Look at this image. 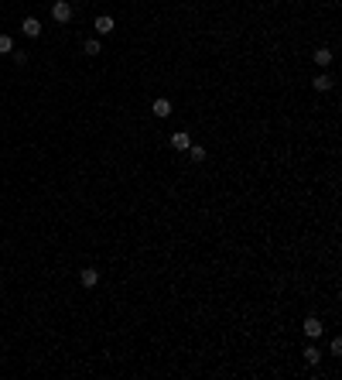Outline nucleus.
Segmentation results:
<instances>
[{
    "mask_svg": "<svg viewBox=\"0 0 342 380\" xmlns=\"http://www.w3.org/2000/svg\"><path fill=\"white\" fill-rule=\"evenodd\" d=\"M93 28L100 31V34H110V31H113V17H110V14H100V17H96V24H93Z\"/></svg>",
    "mask_w": 342,
    "mask_h": 380,
    "instance_id": "nucleus-5",
    "label": "nucleus"
},
{
    "mask_svg": "<svg viewBox=\"0 0 342 380\" xmlns=\"http://www.w3.org/2000/svg\"><path fill=\"white\" fill-rule=\"evenodd\" d=\"M52 17L65 24V21L72 17V4H69V0H55V7H52Z\"/></svg>",
    "mask_w": 342,
    "mask_h": 380,
    "instance_id": "nucleus-1",
    "label": "nucleus"
},
{
    "mask_svg": "<svg viewBox=\"0 0 342 380\" xmlns=\"http://www.w3.org/2000/svg\"><path fill=\"white\" fill-rule=\"evenodd\" d=\"M305 360H308V363H318V360H322V353H318V350H315V346H308V350H305Z\"/></svg>",
    "mask_w": 342,
    "mask_h": 380,
    "instance_id": "nucleus-11",
    "label": "nucleus"
},
{
    "mask_svg": "<svg viewBox=\"0 0 342 380\" xmlns=\"http://www.w3.org/2000/svg\"><path fill=\"white\" fill-rule=\"evenodd\" d=\"M171 147H175V151H188V147H192V137H188L185 130H175V134H171Z\"/></svg>",
    "mask_w": 342,
    "mask_h": 380,
    "instance_id": "nucleus-2",
    "label": "nucleus"
},
{
    "mask_svg": "<svg viewBox=\"0 0 342 380\" xmlns=\"http://www.w3.org/2000/svg\"><path fill=\"white\" fill-rule=\"evenodd\" d=\"M7 52H14V42H11V34H0V55H7Z\"/></svg>",
    "mask_w": 342,
    "mask_h": 380,
    "instance_id": "nucleus-10",
    "label": "nucleus"
},
{
    "mask_svg": "<svg viewBox=\"0 0 342 380\" xmlns=\"http://www.w3.org/2000/svg\"><path fill=\"white\" fill-rule=\"evenodd\" d=\"M21 31H24L28 38H38V34H41V24H38V17H24V24H21Z\"/></svg>",
    "mask_w": 342,
    "mask_h": 380,
    "instance_id": "nucleus-4",
    "label": "nucleus"
},
{
    "mask_svg": "<svg viewBox=\"0 0 342 380\" xmlns=\"http://www.w3.org/2000/svg\"><path fill=\"white\" fill-rule=\"evenodd\" d=\"M192 151V161H205V147H188Z\"/></svg>",
    "mask_w": 342,
    "mask_h": 380,
    "instance_id": "nucleus-12",
    "label": "nucleus"
},
{
    "mask_svg": "<svg viewBox=\"0 0 342 380\" xmlns=\"http://www.w3.org/2000/svg\"><path fill=\"white\" fill-rule=\"evenodd\" d=\"M151 110H154L157 120H164V117H171V103H168V99H154V106H151Z\"/></svg>",
    "mask_w": 342,
    "mask_h": 380,
    "instance_id": "nucleus-6",
    "label": "nucleus"
},
{
    "mask_svg": "<svg viewBox=\"0 0 342 380\" xmlns=\"http://www.w3.org/2000/svg\"><path fill=\"white\" fill-rule=\"evenodd\" d=\"M312 86H315V89H318V93H328V89H332V79H328L325 72H318V75H315V79H312Z\"/></svg>",
    "mask_w": 342,
    "mask_h": 380,
    "instance_id": "nucleus-8",
    "label": "nucleus"
},
{
    "mask_svg": "<svg viewBox=\"0 0 342 380\" xmlns=\"http://www.w3.org/2000/svg\"><path fill=\"white\" fill-rule=\"evenodd\" d=\"M86 55H100V42H86Z\"/></svg>",
    "mask_w": 342,
    "mask_h": 380,
    "instance_id": "nucleus-13",
    "label": "nucleus"
},
{
    "mask_svg": "<svg viewBox=\"0 0 342 380\" xmlns=\"http://www.w3.org/2000/svg\"><path fill=\"white\" fill-rule=\"evenodd\" d=\"M312 58H315V65H318V69H325L328 62H332V52H328V48H318Z\"/></svg>",
    "mask_w": 342,
    "mask_h": 380,
    "instance_id": "nucleus-9",
    "label": "nucleus"
},
{
    "mask_svg": "<svg viewBox=\"0 0 342 380\" xmlns=\"http://www.w3.org/2000/svg\"><path fill=\"white\" fill-rule=\"evenodd\" d=\"M305 336H308V339L322 336V319H315V315H312V319H305Z\"/></svg>",
    "mask_w": 342,
    "mask_h": 380,
    "instance_id": "nucleus-3",
    "label": "nucleus"
},
{
    "mask_svg": "<svg viewBox=\"0 0 342 380\" xmlns=\"http://www.w3.org/2000/svg\"><path fill=\"white\" fill-rule=\"evenodd\" d=\"M79 281H82L86 288H96V281H100V274H96L93 268H86V271H79Z\"/></svg>",
    "mask_w": 342,
    "mask_h": 380,
    "instance_id": "nucleus-7",
    "label": "nucleus"
}]
</instances>
